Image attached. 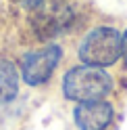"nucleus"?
<instances>
[{
  "mask_svg": "<svg viewBox=\"0 0 127 130\" xmlns=\"http://www.w3.org/2000/svg\"><path fill=\"white\" fill-rule=\"evenodd\" d=\"M110 92H113V78L104 71V67L83 63L71 67L62 78V94L75 103L106 99Z\"/></svg>",
  "mask_w": 127,
  "mask_h": 130,
  "instance_id": "1",
  "label": "nucleus"
},
{
  "mask_svg": "<svg viewBox=\"0 0 127 130\" xmlns=\"http://www.w3.org/2000/svg\"><path fill=\"white\" fill-rule=\"evenodd\" d=\"M121 57V34L115 27L100 25L83 36L79 44V59L85 65L110 67Z\"/></svg>",
  "mask_w": 127,
  "mask_h": 130,
  "instance_id": "2",
  "label": "nucleus"
},
{
  "mask_svg": "<svg viewBox=\"0 0 127 130\" xmlns=\"http://www.w3.org/2000/svg\"><path fill=\"white\" fill-rule=\"evenodd\" d=\"M62 59V48L58 44H48L44 48L31 51L21 59V78L29 86L46 84Z\"/></svg>",
  "mask_w": 127,
  "mask_h": 130,
  "instance_id": "3",
  "label": "nucleus"
},
{
  "mask_svg": "<svg viewBox=\"0 0 127 130\" xmlns=\"http://www.w3.org/2000/svg\"><path fill=\"white\" fill-rule=\"evenodd\" d=\"M34 11H36V29L44 38L58 36L73 23V11L60 2L52 4L48 0V2H44L42 6H38Z\"/></svg>",
  "mask_w": 127,
  "mask_h": 130,
  "instance_id": "4",
  "label": "nucleus"
},
{
  "mask_svg": "<svg viewBox=\"0 0 127 130\" xmlns=\"http://www.w3.org/2000/svg\"><path fill=\"white\" fill-rule=\"evenodd\" d=\"M113 105L104 99L77 103L73 109V122L79 130H106L113 122Z\"/></svg>",
  "mask_w": 127,
  "mask_h": 130,
  "instance_id": "5",
  "label": "nucleus"
},
{
  "mask_svg": "<svg viewBox=\"0 0 127 130\" xmlns=\"http://www.w3.org/2000/svg\"><path fill=\"white\" fill-rule=\"evenodd\" d=\"M19 92V71L9 59H0V105L11 103Z\"/></svg>",
  "mask_w": 127,
  "mask_h": 130,
  "instance_id": "6",
  "label": "nucleus"
},
{
  "mask_svg": "<svg viewBox=\"0 0 127 130\" xmlns=\"http://www.w3.org/2000/svg\"><path fill=\"white\" fill-rule=\"evenodd\" d=\"M19 4H23L25 9H29V11H34V9H38V6H42L44 2H48V0H17Z\"/></svg>",
  "mask_w": 127,
  "mask_h": 130,
  "instance_id": "7",
  "label": "nucleus"
},
{
  "mask_svg": "<svg viewBox=\"0 0 127 130\" xmlns=\"http://www.w3.org/2000/svg\"><path fill=\"white\" fill-rule=\"evenodd\" d=\"M121 59L127 65V29L123 31V36H121Z\"/></svg>",
  "mask_w": 127,
  "mask_h": 130,
  "instance_id": "8",
  "label": "nucleus"
}]
</instances>
